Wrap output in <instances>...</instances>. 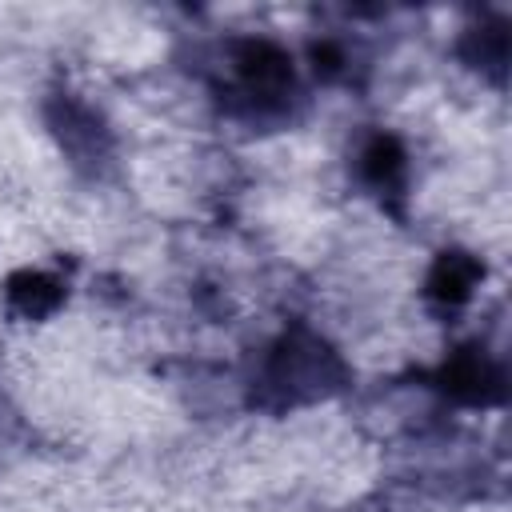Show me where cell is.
Returning <instances> with one entry per match:
<instances>
[{"label": "cell", "mask_w": 512, "mask_h": 512, "mask_svg": "<svg viewBox=\"0 0 512 512\" xmlns=\"http://www.w3.org/2000/svg\"><path fill=\"white\" fill-rule=\"evenodd\" d=\"M472 284H476V264H472V260H464V256H448V260L440 264L436 280H432V288H436L440 296H448V300L464 296Z\"/></svg>", "instance_id": "obj_2"}, {"label": "cell", "mask_w": 512, "mask_h": 512, "mask_svg": "<svg viewBox=\"0 0 512 512\" xmlns=\"http://www.w3.org/2000/svg\"><path fill=\"white\" fill-rule=\"evenodd\" d=\"M12 300L24 308V312H48L56 300H60V288L52 276H40V272H24L12 280Z\"/></svg>", "instance_id": "obj_1"}]
</instances>
